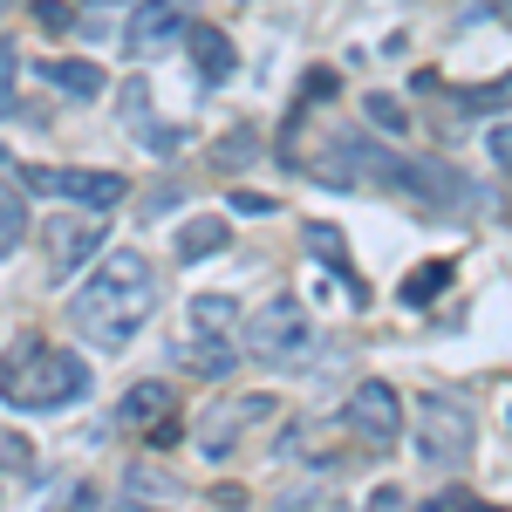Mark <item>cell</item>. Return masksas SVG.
<instances>
[{
    "mask_svg": "<svg viewBox=\"0 0 512 512\" xmlns=\"http://www.w3.org/2000/svg\"><path fill=\"white\" fill-rule=\"evenodd\" d=\"M158 308V274L144 253H103L96 274L82 280V294L69 301V321L76 335H89L96 349H123Z\"/></svg>",
    "mask_w": 512,
    "mask_h": 512,
    "instance_id": "cell-1",
    "label": "cell"
},
{
    "mask_svg": "<svg viewBox=\"0 0 512 512\" xmlns=\"http://www.w3.org/2000/svg\"><path fill=\"white\" fill-rule=\"evenodd\" d=\"M89 390V362L69 349H41V342H21L14 362H0V396L14 410H62Z\"/></svg>",
    "mask_w": 512,
    "mask_h": 512,
    "instance_id": "cell-2",
    "label": "cell"
},
{
    "mask_svg": "<svg viewBox=\"0 0 512 512\" xmlns=\"http://www.w3.org/2000/svg\"><path fill=\"white\" fill-rule=\"evenodd\" d=\"M308 342H315V321H308V308L294 294L253 308L246 328H239V349L253 355V362H274V369H301L308 362Z\"/></svg>",
    "mask_w": 512,
    "mask_h": 512,
    "instance_id": "cell-3",
    "label": "cell"
},
{
    "mask_svg": "<svg viewBox=\"0 0 512 512\" xmlns=\"http://www.w3.org/2000/svg\"><path fill=\"white\" fill-rule=\"evenodd\" d=\"M417 458L451 472L472 458V410L451 403V396H417Z\"/></svg>",
    "mask_w": 512,
    "mask_h": 512,
    "instance_id": "cell-4",
    "label": "cell"
},
{
    "mask_svg": "<svg viewBox=\"0 0 512 512\" xmlns=\"http://www.w3.org/2000/svg\"><path fill=\"white\" fill-rule=\"evenodd\" d=\"M21 185L28 192H48V198H69L76 212H110V205L130 198V185H123L117 171H41V164H28Z\"/></svg>",
    "mask_w": 512,
    "mask_h": 512,
    "instance_id": "cell-5",
    "label": "cell"
},
{
    "mask_svg": "<svg viewBox=\"0 0 512 512\" xmlns=\"http://www.w3.org/2000/svg\"><path fill=\"white\" fill-rule=\"evenodd\" d=\"M41 253H48V274L69 280L89 267V253H103V212H82V219H48L41 226Z\"/></svg>",
    "mask_w": 512,
    "mask_h": 512,
    "instance_id": "cell-6",
    "label": "cell"
},
{
    "mask_svg": "<svg viewBox=\"0 0 512 512\" xmlns=\"http://www.w3.org/2000/svg\"><path fill=\"white\" fill-rule=\"evenodd\" d=\"M349 431L362 437V444H376V451H390L396 437H403V396L369 376V383L349 396Z\"/></svg>",
    "mask_w": 512,
    "mask_h": 512,
    "instance_id": "cell-7",
    "label": "cell"
},
{
    "mask_svg": "<svg viewBox=\"0 0 512 512\" xmlns=\"http://www.w3.org/2000/svg\"><path fill=\"white\" fill-rule=\"evenodd\" d=\"M280 403L274 396H233V403H219V410H205V424H198V451L205 458H233V444L246 424H260V417H274Z\"/></svg>",
    "mask_w": 512,
    "mask_h": 512,
    "instance_id": "cell-8",
    "label": "cell"
},
{
    "mask_svg": "<svg viewBox=\"0 0 512 512\" xmlns=\"http://www.w3.org/2000/svg\"><path fill=\"white\" fill-rule=\"evenodd\" d=\"M178 35H185V0H137L130 28H123V41H130L137 55H158V48H171Z\"/></svg>",
    "mask_w": 512,
    "mask_h": 512,
    "instance_id": "cell-9",
    "label": "cell"
},
{
    "mask_svg": "<svg viewBox=\"0 0 512 512\" xmlns=\"http://www.w3.org/2000/svg\"><path fill=\"white\" fill-rule=\"evenodd\" d=\"M308 246H315V260L328 267V274H342L349 280V294H355V308H369V280L349 267V239H342V226H328V219H315L308 226Z\"/></svg>",
    "mask_w": 512,
    "mask_h": 512,
    "instance_id": "cell-10",
    "label": "cell"
},
{
    "mask_svg": "<svg viewBox=\"0 0 512 512\" xmlns=\"http://www.w3.org/2000/svg\"><path fill=\"white\" fill-rule=\"evenodd\" d=\"M226 219H219V212H198V219H185V226H178V260H212V253H226Z\"/></svg>",
    "mask_w": 512,
    "mask_h": 512,
    "instance_id": "cell-11",
    "label": "cell"
},
{
    "mask_svg": "<svg viewBox=\"0 0 512 512\" xmlns=\"http://www.w3.org/2000/svg\"><path fill=\"white\" fill-rule=\"evenodd\" d=\"M192 35V69L198 82H226L233 76V41L219 35V28H185Z\"/></svg>",
    "mask_w": 512,
    "mask_h": 512,
    "instance_id": "cell-12",
    "label": "cell"
},
{
    "mask_svg": "<svg viewBox=\"0 0 512 512\" xmlns=\"http://www.w3.org/2000/svg\"><path fill=\"white\" fill-rule=\"evenodd\" d=\"M171 417V383H137V390L117 403V424L144 431V424H164Z\"/></svg>",
    "mask_w": 512,
    "mask_h": 512,
    "instance_id": "cell-13",
    "label": "cell"
},
{
    "mask_svg": "<svg viewBox=\"0 0 512 512\" xmlns=\"http://www.w3.org/2000/svg\"><path fill=\"white\" fill-rule=\"evenodd\" d=\"M41 76L55 82V89H69V96H103L110 89V76L96 62H41Z\"/></svg>",
    "mask_w": 512,
    "mask_h": 512,
    "instance_id": "cell-14",
    "label": "cell"
},
{
    "mask_svg": "<svg viewBox=\"0 0 512 512\" xmlns=\"http://www.w3.org/2000/svg\"><path fill=\"white\" fill-rule=\"evenodd\" d=\"M233 362H239V349H233V335H192V369L198 376H233Z\"/></svg>",
    "mask_w": 512,
    "mask_h": 512,
    "instance_id": "cell-15",
    "label": "cell"
},
{
    "mask_svg": "<svg viewBox=\"0 0 512 512\" xmlns=\"http://www.w3.org/2000/svg\"><path fill=\"white\" fill-rule=\"evenodd\" d=\"M21 239H28V205H21L14 185H0V260H14Z\"/></svg>",
    "mask_w": 512,
    "mask_h": 512,
    "instance_id": "cell-16",
    "label": "cell"
},
{
    "mask_svg": "<svg viewBox=\"0 0 512 512\" xmlns=\"http://www.w3.org/2000/svg\"><path fill=\"white\" fill-rule=\"evenodd\" d=\"M444 287H451V260H431V267H417V274L403 280V308H431Z\"/></svg>",
    "mask_w": 512,
    "mask_h": 512,
    "instance_id": "cell-17",
    "label": "cell"
},
{
    "mask_svg": "<svg viewBox=\"0 0 512 512\" xmlns=\"http://www.w3.org/2000/svg\"><path fill=\"white\" fill-rule=\"evenodd\" d=\"M233 301L226 294H198L192 301V335H233Z\"/></svg>",
    "mask_w": 512,
    "mask_h": 512,
    "instance_id": "cell-18",
    "label": "cell"
},
{
    "mask_svg": "<svg viewBox=\"0 0 512 512\" xmlns=\"http://www.w3.org/2000/svg\"><path fill=\"white\" fill-rule=\"evenodd\" d=\"M260 158V137H253V123H233L226 137H219V151H212V164L219 171H239V164H253Z\"/></svg>",
    "mask_w": 512,
    "mask_h": 512,
    "instance_id": "cell-19",
    "label": "cell"
},
{
    "mask_svg": "<svg viewBox=\"0 0 512 512\" xmlns=\"http://www.w3.org/2000/svg\"><path fill=\"white\" fill-rule=\"evenodd\" d=\"M458 103H465L472 117H492V110H506V103H512V69H506L499 82H478V89H465Z\"/></svg>",
    "mask_w": 512,
    "mask_h": 512,
    "instance_id": "cell-20",
    "label": "cell"
},
{
    "mask_svg": "<svg viewBox=\"0 0 512 512\" xmlns=\"http://www.w3.org/2000/svg\"><path fill=\"white\" fill-rule=\"evenodd\" d=\"M362 110H369V123H376V130H390V137H403V130H410V117H403V103H396V96H362Z\"/></svg>",
    "mask_w": 512,
    "mask_h": 512,
    "instance_id": "cell-21",
    "label": "cell"
},
{
    "mask_svg": "<svg viewBox=\"0 0 512 512\" xmlns=\"http://www.w3.org/2000/svg\"><path fill=\"white\" fill-rule=\"evenodd\" d=\"M0 117H14V48L0 41Z\"/></svg>",
    "mask_w": 512,
    "mask_h": 512,
    "instance_id": "cell-22",
    "label": "cell"
},
{
    "mask_svg": "<svg viewBox=\"0 0 512 512\" xmlns=\"http://www.w3.org/2000/svg\"><path fill=\"white\" fill-rule=\"evenodd\" d=\"M233 212H239V219H267L274 198H267V192H233Z\"/></svg>",
    "mask_w": 512,
    "mask_h": 512,
    "instance_id": "cell-23",
    "label": "cell"
},
{
    "mask_svg": "<svg viewBox=\"0 0 512 512\" xmlns=\"http://www.w3.org/2000/svg\"><path fill=\"white\" fill-rule=\"evenodd\" d=\"M485 144H492V164H499V171H512V123H499Z\"/></svg>",
    "mask_w": 512,
    "mask_h": 512,
    "instance_id": "cell-24",
    "label": "cell"
},
{
    "mask_svg": "<svg viewBox=\"0 0 512 512\" xmlns=\"http://www.w3.org/2000/svg\"><path fill=\"white\" fill-rule=\"evenodd\" d=\"M35 21H41V28H69V21H76V14H69V7H62V0H35Z\"/></svg>",
    "mask_w": 512,
    "mask_h": 512,
    "instance_id": "cell-25",
    "label": "cell"
},
{
    "mask_svg": "<svg viewBox=\"0 0 512 512\" xmlns=\"http://www.w3.org/2000/svg\"><path fill=\"white\" fill-rule=\"evenodd\" d=\"M308 96L328 103V96H335V69H315V76H308Z\"/></svg>",
    "mask_w": 512,
    "mask_h": 512,
    "instance_id": "cell-26",
    "label": "cell"
},
{
    "mask_svg": "<svg viewBox=\"0 0 512 512\" xmlns=\"http://www.w3.org/2000/svg\"><path fill=\"white\" fill-rule=\"evenodd\" d=\"M117 512H164V506H144V499H137V492H130V499H123Z\"/></svg>",
    "mask_w": 512,
    "mask_h": 512,
    "instance_id": "cell-27",
    "label": "cell"
},
{
    "mask_svg": "<svg viewBox=\"0 0 512 512\" xmlns=\"http://www.w3.org/2000/svg\"><path fill=\"white\" fill-rule=\"evenodd\" d=\"M499 14H506V21H512V0H499Z\"/></svg>",
    "mask_w": 512,
    "mask_h": 512,
    "instance_id": "cell-28",
    "label": "cell"
},
{
    "mask_svg": "<svg viewBox=\"0 0 512 512\" xmlns=\"http://www.w3.org/2000/svg\"><path fill=\"white\" fill-rule=\"evenodd\" d=\"M0 158H7V151H0Z\"/></svg>",
    "mask_w": 512,
    "mask_h": 512,
    "instance_id": "cell-29",
    "label": "cell"
}]
</instances>
